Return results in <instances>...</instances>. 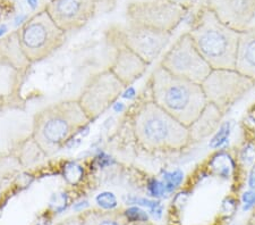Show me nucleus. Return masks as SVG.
Masks as SVG:
<instances>
[{
    "label": "nucleus",
    "instance_id": "4468645a",
    "mask_svg": "<svg viewBox=\"0 0 255 225\" xmlns=\"http://www.w3.org/2000/svg\"><path fill=\"white\" fill-rule=\"evenodd\" d=\"M235 69L255 81V26L240 32Z\"/></svg>",
    "mask_w": 255,
    "mask_h": 225
},
{
    "label": "nucleus",
    "instance_id": "dca6fc26",
    "mask_svg": "<svg viewBox=\"0 0 255 225\" xmlns=\"http://www.w3.org/2000/svg\"><path fill=\"white\" fill-rule=\"evenodd\" d=\"M23 164L14 155H1L0 156V187L10 180L22 169Z\"/></svg>",
    "mask_w": 255,
    "mask_h": 225
},
{
    "label": "nucleus",
    "instance_id": "1a4fd4ad",
    "mask_svg": "<svg viewBox=\"0 0 255 225\" xmlns=\"http://www.w3.org/2000/svg\"><path fill=\"white\" fill-rule=\"evenodd\" d=\"M125 85L109 68L93 74L82 89L77 101L91 122L108 110L125 90Z\"/></svg>",
    "mask_w": 255,
    "mask_h": 225
},
{
    "label": "nucleus",
    "instance_id": "6ab92c4d",
    "mask_svg": "<svg viewBox=\"0 0 255 225\" xmlns=\"http://www.w3.org/2000/svg\"><path fill=\"white\" fill-rule=\"evenodd\" d=\"M249 225H255V208L252 214L250 216V220H249Z\"/></svg>",
    "mask_w": 255,
    "mask_h": 225
},
{
    "label": "nucleus",
    "instance_id": "6e6552de",
    "mask_svg": "<svg viewBox=\"0 0 255 225\" xmlns=\"http://www.w3.org/2000/svg\"><path fill=\"white\" fill-rule=\"evenodd\" d=\"M166 71L176 76L201 84L212 71L195 47L191 34L185 32L168 49L159 63Z\"/></svg>",
    "mask_w": 255,
    "mask_h": 225
},
{
    "label": "nucleus",
    "instance_id": "0eeeda50",
    "mask_svg": "<svg viewBox=\"0 0 255 225\" xmlns=\"http://www.w3.org/2000/svg\"><path fill=\"white\" fill-rule=\"evenodd\" d=\"M187 11L168 0H137L127 5L126 18L128 24L172 33Z\"/></svg>",
    "mask_w": 255,
    "mask_h": 225
},
{
    "label": "nucleus",
    "instance_id": "f257e3e1",
    "mask_svg": "<svg viewBox=\"0 0 255 225\" xmlns=\"http://www.w3.org/2000/svg\"><path fill=\"white\" fill-rule=\"evenodd\" d=\"M130 128L138 146L151 153H175L192 143L190 130L151 99L137 105Z\"/></svg>",
    "mask_w": 255,
    "mask_h": 225
},
{
    "label": "nucleus",
    "instance_id": "20e7f679",
    "mask_svg": "<svg viewBox=\"0 0 255 225\" xmlns=\"http://www.w3.org/2000/svg\"><path fill=\"white\" fill-rule=\"evenodd\" d=\"M188 33L212 69L235 68L240 32L226 26L205 6L197 11Z\"/></svg>",
    "mask_w": 255,
    "mask_h": 225
},
{
    "label": "nucleus",
    "instance_id": "ddd939ff",
    "mask_svg": "<svg viewBox=\"0 0 255 225\" xmlns=\"http://www.w3.org/2000/svg\"><path fill=\"white\" fill-rule=\"evenodd\" d=\"M110 44L114 48V55L108 68L125 87H128L145 73L150 65L117 41L110 39Z\"/></svg>",
    "mask_w": 255,
    "mask_h": 225
},
{
    "label": "nucleus",
    "instance_id": "aec40b11",
    "mask_svg": "<svg viewBox=\"0 0 255 225\" xmlns=\"http://www.w3.org/2000/svg\"><path fill=\"white\" fill-rule=\"evenodd\" d=\"M98 3H112L114 5L115 0H98Z\"/></svg>",
    "mask_w": 255,
    "mask_h": 225
},
{
    "label": "nucleus",
    "instance_id": "f3484780",
    "mask_svg": "<svg viewBox=\"0 0 255 225\" xmlns=\"http://www.w3.org/2000/svg\"><path fill=\"white\" fill-rule=\"evenodd\" d=\"M168 1L176 3V5L183 7L187 10H190L191 8L195 5V2L197 1V0H168Z\"/></svg>",
    "mask_w": 255,
    "mask_h": 225
},
{
    "label": "nucleus",
    "instance_id": "423d86ee",
    "mask_svg": "<svg viewBox=\"0 0 255 225\" xmlns=\"http://www.w3.org/2000/svg\"><path fill=\"white\" fill-rule=\"evenodd\" d=\"M201 87L211 104L226 114L255 87V81L235 68L212 69Z\"/></svg>",
    "mask_w": 255,
    "mask_h": 225
},
{
    "label": "nucleus",
    "instance_id": "f03ea898",
    "mask_svg": "<svg viewBox=\"0 0 255 225\" xmlns=\"http://www.w3.org/2000/svg\"><path fill=\"white\" fill-rule=\"evenodd\" d=\"M90 123L77 99L58 101L35 114L31 139L44 157H51Z\"/></svg>",
    "mask_w": 255,
    "mask_h": 225
},
{
    "label": "nucleus",
    "instance_id": "9b49d317",
    "mask_svg": "<svg viewBox=\"0 0 255 225\" xmlns=\"http://www.w3.org/2000/svg\"><path fill=\"white\" fill-rule=\"evenodd\" d=\"M98 0H49L44 10L65 33L79 31L93 18Z\"/></svg>",
    "mask_w": 255,
    "mask_h": 225
},
{
    "label": "nucleus",
    "instance_id": "a211bd4d",
    "mask_svg": "<svg viewBox=\"0 0 255 225\" xmlns=\"http://www.w3.org/2000/svg\"><path fill=\"white\" fill-rule=\"evenodd\" d=\"M127 225H151V224L147 223V221H133V222H130Z\"/></svg>",
    "mask_w": 255,
    "mask_h": 225
},
{
    "label": "nucleus",
    "instance_id": "f8f14e48",
    "mask_svg": "<svg viewBox=\"0 0 255 225\" xmlns=\"http://www.w3.org/2000/svg\"><path fill=\"white\" fill-rule=\"evenodd\" d=\"M205 7L226 26L243 32L255 18V0H205Z\"/></svg>",
    "mask_w": 255,
    "mask_h": 225
},
{
    "label": "nucleus",
    "instance_id": "39448f33",
    "mask_svg": "<svg viewBox=\"0 0 255 225\" xmlns=\"http://www.w3.org/2000/svg\"><path fill=\"white\" fill-rule=\"evenodd\" d=\"M16 34L19 50L28 64L49 58L61 48L66 39L65 32L44 9L26 19Z\"/></svg>",
    "mask_w": 255,
    "mask_h": 225
},
{
    "label": "nucleus",
    "instance_id": "7ed1b4c3",
    "mask_svg": "<svg viewBox=\"0 0 255 225\" xmlns=\"http://www.w3.org/2000/svg\"><path fill=\"white\" fill-rule=\"evenodd\" d=\"M151 100L185 126H191L208 105L201 84L176 76L158 65L149 79Z\"/></svg>",
    "mask_w": 255,
    "mask_h": 225
},
{
    "label": "nucleus",
    "instance_id": "9d476101",
    "mask_svg": "<svg viewBox=\"0 0 255 225\" xmlns=\"http://www.w3.org/2000/svg\"><path fill=\"white\" fill-rule=\"evenodd\" d=\"M172 33L151 30V28L128 24L114 26L109 30V39L128 48L147 65L157 60L168 43L170 42Z\"/></svg>",
    "mask_w": 255,
    "mask_h": 225
},
{
    "label": "nucleus",
    "instance_id": "2eb2a0df",
    "mask_svg": "<svg viewBox=\"0 0 255 225\" xmlns=\"http://www.w3.org/2000/svg\"><path fill=\"white\" fill-rule=\"evenodd\" d=\"M225 114L211 104H208L191 126H188L192 142H197L208 138L219 128Z\"/></svg>",
    "mask_w": 255,
    "mask_h": 225
}]
</instances>
